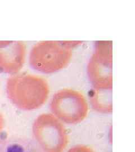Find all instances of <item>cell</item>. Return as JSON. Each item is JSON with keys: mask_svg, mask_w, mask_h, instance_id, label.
<instances>
[{"mask_svg": "<svg viewBox=\"0 0 135 152\" xmlns=\"http://www.w3.org/2000/svg\"><path fill=\"white\" fill-rule=\"evenodd\" d=\"M9 97L19 108L31 110L40 108L49 97L50 88L42 77L20 73L10 77L7 82Z\"/></svg>", "mask_w": 135, "mask_h": 152, "instance_id": "1", "label": "cell"}, {"mask_svg": "<svg viewBox=\"0 0 135 152\" xmlns=\"http://www.w3.org/2000/svg\"><path fill=\"white\" fill-rule=\"evenodd\" d=\"M80 41H44L36 44L31 51L29 63L33 68L43 73H53L70 63L73 50Z\"/></svg>", "mask_w": 135, "mask_h": 152, "instance_id": "2", "label": "cell"}, {"mask_svg": "<svg viewBox=\"0 0 135 152\" xmlns=\"http://www.w3.org/2000/svg\"><path fill=\"white\" fill-rule=\"evenodd\" d=\"M50 107L52 114L68 125L81 123L86 118L89 110L83 94L71 88H63L55 92Z\"/></svg>", "mask_w": 135, "mask_h": 152, "instance_id": "3", "label": "cell"}, {"mask_svg": "<svg viewBox=\"0 0 135 152\" xmlns=\"http://www.w3.org/2000/svg\"><path fill=\"white\" fill-rule=\"evenodd\" d=\"M34 140L43 152H64L69 142L63 123L52 113L40 115L33 126Z\"/></svg>", "mask_w": 135, "mask_h": 152, "instance_id": "4", "label": "cell"}, {"mask_svg": "<svg viewBox=\"0 0 135 152\" xmlns=\"http://www.w3.org/2000/svg\"><path fill=\"white\" fill-rule=\"evenodd\" d=\"M88 79L95 89H113V45L98 41L87 66Z\"/></svg>", "mask_w": 135, "mask_h": 152, "instance_id": "5", "label": "cell"}, {"mask_svg": "<svg viewBox=\"0 0 135 152\" xmlns=\"http://www.w3.org/2000/svg\"><path fill=\"white\" fill-rule=\"evenodd\" d=\"M26 47L20 41H0V71L16 73L25 61Z\"/></svg>", "mask_w": 135, "mask_h": 152, "instance_id": "6", "label": "cell"}, {"mask_svg": "<svg viewBox=\"0 0 135 152\" xmlns=\"http://www.w3.org/2000/svg\"><path fill=\"white\" fill-rule=\"evenodd\" d=\"M0 152H43L34 140L21 136H0Z\"/></svg>", "mask_w": 135, "mask_h": 152, "instance_id": "7", "label": "cell"}, {"mask_svg": "<svg viewBox=\"0 0 135 152\" xmlns=\"http://www.w3.org/2000/svg\"><path fill=\"white\" fill-rule=\"evenodd\" d=\"M112 91L113 89L92 88L89 98L92 108L100 113H112L113 112Z\"/></svg>", "mask_w": 135, "mask_h": 152, "instance_id": "8", "label": "cell"}, {"mask_svg": "<svg viewBox=\"0 0 135 152\" xmlns=\"http://www.w3.org/2000/svg\"><path fill=\"white\" fill-rule=\"evenodd\" d=\"M67 152H95L92 148L86 145L79 144L72 147Z\"/></svg>", "mask_w": 135, "mask_h": 152, "instance_id": "9", "label": "cell"}]
</instances>
